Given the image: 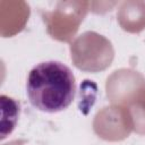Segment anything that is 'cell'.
Here are the masks:
<instances>
[{"label":"cell","mask_w":145,"mask_h":145,"mask_svg":"<svg viewBox=\"0 0 145 145\" xmlns=\"http://www.w3.org/2000/svg\"><path fill=\"white\" fill-rule=\"evenodd\" d=\"M26 93L31 104L37 110L48 113L62 111L75 97V76L70 68L60 61L41 62L28 74Z\"/></svg>","instance_id":"cell-1"}]
</instances>
